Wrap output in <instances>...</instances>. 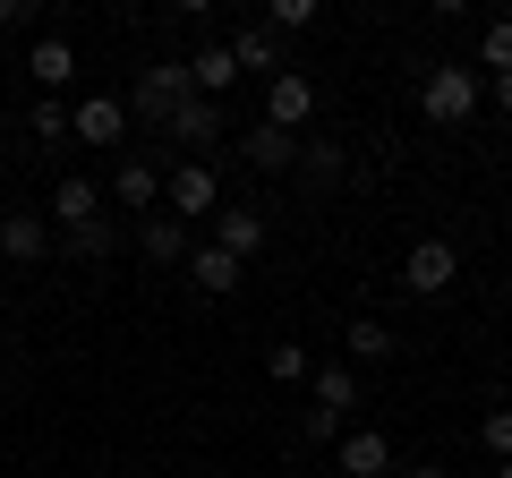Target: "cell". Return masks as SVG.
<instances>
[{
    "instance_id": "9c48e42d",
    "label": "cell",
    "mask_w": 512,
    "mask_h": 478,
    "mask_svg": "<svg viewBox=\"0 0 512 478\" xmlns=\"http://www.w3.org/2000/svg\"><path fill=\"white\" fill-rule=\"evenodd\" d=\"M231 60H239V77H282V69H291L274 26H239V35H231Z\"/></svg>"
},
{
    "instance_id": "8fae6325",
    "label": "cell",
    "mask_w": 512,
    "mask_h": 478,
    "mask_svg": "<svg viewBox=\"0 0 512 478\" xmlns=\"http://www.w3.org/2000/svg\"><path fill=\"white\" fill-rule=\"evenodd\" d=\"M239 274H248V265H239V257H222L214 239H197V248H188V282H197L205 299H231V291H239Z\"/></svg>"
},
{
    "instance_id": "44dd1931",
    "label": "cell",
    "mask_w": 512,
    "mask_h": 478,
    "mask_svg": "<svg viewBox=\"0 0 512 478\" xmlns=\"http://www.w3.org/2000/svg\"><path fill=\"white\" fill-rule=\"evenodd\" d=\"M60 248H69L77 265H103L111 257V222H77V231H60Z\"/></svg>"
},
{
    "instance_id": "603a6c76",
    "label": "cell",
    "mask_w": 512,
    "mask_h": 478,
    "mask_svg": "<svg viewBox=\"0 0 512 478\" xmlns=\"http://www.w3.org/2000/svg\"><path fill=\"white\" fill-rule=\"evenodd\" d=\"M478 69H495V77L512 69V18H495L487 35H478Z\"/></svg>"
},
{
    "instance_id": "f546056e",
    "label": "cell",
    "mask_w": 512,
    "mask_h": 478,
    "mask_svg": "<svg viewBox=\"0 0 512 478\" xmlns=\"http://www.w3.org/2000/svg\"><path fill=\"white\" fill-rule=\"evenodd\" d=\"M402 478H453V470H444V461H410Z\"/></svg>"
},
{
    "instance_id": "4fadbf2b",
    "label": "cell",
    "mask_w": 512,
    "mask_h": 478,
    "mask_svg": "<svg viewBox=\"0 0 512 478\" xmlns=\"http://www.w3.org/2000/svg\"><path fill=\"white\" fill-rule=\"evenodd\" d=\"M239 154H248V171H299V137L291 129H248Z\"/></svg>"
},
{
    "instance_id": "7402d4cb",
    "label": "cell",
    "mask_w": 512,
    "mask_h": 478,
    "mask_svg": "<svg viewBox=\"0 0 512 478\" xmlns=\"http://www.w3.org/2000/svg\"><path fill=\"white\" fill-rule=\"evenodd\" d=\"M265 376H274V385H299V376H316L308 342H274V350H265Z\"/></svg>"
},
{
    "instance_id": "8992f818",
    "label": "cell",
    "mask_w": 512,
    "mask_h": 478,
    "mask_svg": "<svg viewBox=\"0 0 512 478\" xmlns=\"http://www.w3.org/2000/svg\"><path fill=\"white\" fill-rule=\"evenodd\" d=\"M0 257H9V265H43V257H52V222H43L35 205H18V214L0 222Z\"/></svg>"
},
{
    "instance_id": "2e32d148",
    "label": "cell",
    "mask_w": 512,
    "mask_h": 478,
    "mask_svg": "<svg viewBox=\"0 0 512 478\" xmlns=\"http://www.w3.org/2000/svg\"><path fill=\"white\" fill-rule=\"evenodd\" d=\"M163 137H180V146H214V137H222V103L188 94V103L171 111V129H163Z\"/></svg>"
},
{
    "instance_id": "83f0119b",
    "label": "cell",
    "mask_w": 512,
    "mask_h": 478,
    "mask_svg": "<svg viewBox=\"0 0 512 478\" xmlns=\"http://www.w3.org/2000/svg\"><path fill=\"white\" fill-rule=\"evenodd\" d=\"M487 444H495V453L512 461V410H487Z\"/></svg>"
},
{
    "instance_id": "ffe728a7",
    "label": "cell",
    "mask_w": 512,
    "mask_h": 478,
    "mask_svg": "<svg viewBox=\"0 0 512 478\" xmlns=\"http://www.w3.org/2000/svg\"><path fill=\"white\" fill-rule=\"evenodd\" d=\"M154 197H163L154 163H120V180H111V205H154Z\"/></svg>"
},
{
    "instance_id": "4dcf8cb0",
    "label": "cell",
    "mask_w": 512,
    "mask_h": 478,
    "mask_svg": "<svg viewBox=\"0 0 512 478\" xmlns=\"http://www.w3.org/2000/svg\"><path fill=\"white\" fill-rule=\"evenodd\" d=\"M487 86H495V103H504V111H512V69H504V77H487Z\"/></svg>"
},
{
    "instance_id": "9a60e30c",
    "label": "cell",
    "mask_w": 512,
    "mask_h": 478,
    "mask_svg": "<svg viewBox=\"0 0 512 478\" xmlns=\"http://www.w3.org/2000/svg\"><path fill=\"white\" fill-rule=\"evenodd\" d=\"M384 470H393V436H376V427L342 436V478H384Z\"/></svg>"
},
{
    "instance_id": "e0dca14e",
    "label": "cell",
    "mask_w": 512,
    "mask_h": 478,
    "mask_svg": "<svg viewBox=\"0 0 512 478\" xmlns=\"http://www.w3.org/2000/svg\"><path fill=\"white\" fill-rule=\"evenodd\" d=\"M308 385H316V410H333V419H342V410H359V368H350V359H325Z\"/></svg>"
},
{
    "instance_id": "cb8c5ba5",
    "label": "cell",
    "mask_w": 512,
    "mask_h": 478,
    "mask_svg": "<svg viewBox=\"0 0 512 478\" xmlns=\"http://www.w3.org/2000/svg\"><path fill=\"white\" fill-rule=\"evenodd\" d=\"M299 171H308V180H342V146H325V137H316V146H299Z\"/></svg>"
},
{
    "instance_id": "4316f807",
    "label": "cell",
    "mask_w": 512,
    "mask_h": 478,
    "mask_svg": "<svg viewBox=\"0 0 512 478\" xmlns=\"http://www.w3.org/2000/svg\"><path fill=\"white\" fill-rule=\"evenodd\" d=\"M299 436H308V444H325V436H342V419H333V410H308V419H299Z\"/></svg>"
},
{
    "instance_id": "52a82bcc",
    "label": "cell",
    "mask_w": 512,
    "mask_h": 478,
    "mask_svg": "<svg viewBox=\"0 0 512 478\" xmlns=\"http://www.w3.org/2000/svg\"><path fill=\"white\" fill-rule=\"evenodd\" d=\"M120 129H128L120 94H86V103L69 111V137H77V146H120Z\"/></svg>"
},
{
    "instance_id": "3957f363",
    "label": "cell",
    "mask_w": 512,
    "mask_h": 478,
    "mask_svg": "<svg viewBox=\"0 0 512 478\" xmlns=\"http://www.w3.org/2000/svg\"><path fill=\"white\" fill-rule=\"evenodd\" d=\"M453 282H461V248L453 239H419V248L402 257V291L410 299H444Z\"/></svg>"
},
{
    "instance_id": "6da1fadb",
    "label": "cell",
    "mask_w": 512,
    "mask_h": 478,
    "mask_svg": "<svg viewBox=\"0 0 512 478\" xmlns=\"http://www.w3.org/2000/svg\"><path fill=\"white\" fill-rule=\"evenodd\" d=\"M478 69H461V60H436V69L419 77V111L436 120V129H470V111H478Z\"/></svg>"
},
{
    "instance_id": "7c38bea8",
    "label": "cell",
    "mask_w": 512,
    "mask_h": 478,
    "mask_svg": "<svg viewBox=\"0 0 512 478\" xmlns=\"http://www.w3.org/2000/svg\"><path fill=\"white\" fill-rule=\"evenodd\" d=\"M137 248H146V265H188V222H171V214H146V231H137Z\"/></svg>"
},
{
    "instance_id": "ac0fdd59",
    "label": "cell",
    "mask_w": 512,
    "mask_h": 478,
    "mask_svg": "<svg viewBox=\"0 0 512 478\" xmlns=\"http://www.w3.org/2000/svg\"><path fill=\"white\" fill-rule=\"evenodd\" d=\"M52 222H60V231L103 222V188H94V180H60V188H52Z\"/></svg>"
},
{
    "instance_id": "277c9868",
    "label": "cell",
    "mask_w": 512,
    "mask_h": 478,
    "mask_svg": "<svg viewBox=\"0 0 512 478\" xmlns=\"http://www.w3.org/2000/svg\"><path fill=\"white\" fill-rule=\"evenodd\" d=\"M163 197H171V222H205V214H222V180H214V163H197V154H188V163L163 180Z\"/></svg>"
},
{
    "instance_id": "f1b7e54d",
    "label": "cell",
    "mask_w": 512,
    "mask_h": 478,
    "mask_svg": "<svg viewBox=\"0 0 512 478\" xmlns=\"http://www.w3.org/2000/svg\"><path fill=\"white\" fill-rule=\"evenodd\" d=\"M18 26H35V9L26 0H0V35H18Z\"/></svg>"
},
{
    "instance_id": "5bb4252c",
    "label": "cell",
    "mask_w": 512,
    "mask_h": 478,
    "mask_svg": "<svg viewBox=\"0 0 512 478\" xmlns=\"http://www.w3.org/2000/svg\"><path fill=\"white\" fill-rule=\"evenodd\" d=\"M26 77H35L43 94H60V86L77 77V52H69L60 35H35V52H26Z\"/></svg>"
},
{
    "instance_id": "7a4b0ae2",
    "label": "cell",
    "mask_w": 512,
    "mask_h": 478,
    "mask_svg": "<svg viewBox=\"0 0 512 478\" xmlns=\"http://www.w3.org/2000/svg\"><path fill=\"white\" fill-rule=\"evenodd\" d=\"M188 94H197V86H188V60H154V69L137 77V103H128V111H137L146 129H171V111H180Z\"/></svg>"
},
{
    "instance_id": "30bf717a",
    "label": "cell",
    "mask_w": 512,
    "mask_h": 478,
    "mask_svg": "<svg viewBox=\"0 0 512 478\" xmlns=\"http://www.w3.org/2000/svg\"><path fill=\"white\" fill-rule=\"evenodd\" d=\"M188 86H197L205 103H222V94L239 86V60H231V43H197V52H188Z\"/></svg>"
},
{
    "instance_id": "1f68e13d",
    "label": "cell",
    "mask_w": 512,
    "mask_h": 478,
    "mask_svg": "<svg viewBox=\"0 0 512 478\" xmlns=\"http://www.w3.org/2000/svg\"><path fill=\"white\" fill-rule=\"evenodd\" d=\"M495 478H512V461H504V470H495Z\"/></svg>"
},
{
    "instance_id": "d6986e66",
    "label": "cell",
    "mask_w": 512,
    "mask_h": 478,
    "mask_svg": "<svg viewBox=\"0 0 512 478\" xmlns=\"http://www.w3.org/2000/svg\"><path fill=\"white\" fill-rule=\"evenodd\" d=\"M342 342H350V368H376V359H393V333H384L376 316H350Z\"/></svg>"
},
{
    "instance_id": "d4e9b609",
    "label": "cell",
    "mask_w": 512,
    "mask_h": 478,
    "mask_svg": "<svg viewBox=\"0 0 512 478\" xmlns=\"http://www.w3.org/2000/svg\"><path fill=\"white\" fill-rule=\"evenodd\" d=\"M265 26H274V35H299V26H316V0H274Z\"/></svg>"
},
{
    "instance_id": "484cf974",
    "label": "cell",
    "mask_w": 512,
    "mask_h": 478,
    "mask_svg": "<svg viewBox=\"0 0 512 478\" xmlns=\"http://www.w3.org/2000/svg\"><path fill=\"white\" fill-rule=\"evenodd\" d=\"M26 129H35V137H52V146H60V137H69V103H60V94H43Z\"/></svg>"
},
{
    "instance_id": "ba28073f",
    "label": "cell",
    "mask_w": 512,
    "mask_h": 478,
    "mask_svg": "<svg viewBox=\"0 0 512 478\" xmlns=\"http://www.w3.org/2000/svg\"><path fill=\"white\" fill-rule=\"evenodd\" d=\"M214 248L248 265L256 248H265V214H256V205H222V214H214Z\"/></svg>"
},
{
    "instance_id": "5b68a950",
    "label": "cell",
    "mask_w": 512,
    "mask_h": 478,
    "mask_svg": "<svg viewBox=\"0 0 512 478\" xmlns=\"http://www.w3.org/2000/svg\"><path fill=\"white\" fill-rule=\"evenodd\" d=\"M308 111H316V77H299V69H282V77H265V129H308Z\"/></svg>"
}]
</instances>
